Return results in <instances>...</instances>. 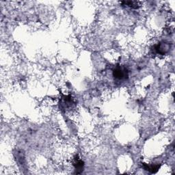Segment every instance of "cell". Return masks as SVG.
<instances>
[{
	"label": "cell",
	"mask_w": 175,
	"mask_h": 175,
	"mask_svg": "<svg viewBox=\"0 0 175 175\" xmlns=\"http://www.w3.org/2000/svg\"><path fill=\"white\" fill-rule=\"evenodd\" d=\"M113 75L117 79L123 80L128 77V71L124 67H117L114 69Z\"/></svg>",
	"instance_id": "obj_1"
},
{
	"label": "cell",
	"mask_w": 175,
	"mask_h": 175,
	"mask_svg": "<svg viewBox=\"0 0 175 175\" xmlns=\"http://www.w3.org/2000/svg\"><path fill=\"white\" fill-rule=\"evenodd\" d=\"M73 165L75 167V171L77 174L81 173V172L83 171L84 162L82 161L81 159H79L77 157H76L75 158V161H74Z\"/></svg>",
	"instance_id": "obj_2"
},
{
	"label": "cell",
	"mask_w": 175,
	"mask_h": 175,
	"mask_svg": "<svg viewBox=\"0 0 175 175\" xmlns=\"http://www.w3.org/2000/svg\"><path fill=\"white\" fill-rule=\"evenodd\" d=\"M160 167V165H148L146 164H144V167L146 169V170L151 172V173H155L157 171Z\"/></svg>",
	"instance_id": "obj_3"
},
{
	"label": "cell",
	"mask_w": 175,
	"mask_h": 175,
	"mask_svg": "<svg viewBox=\"0 0 175 175\" xmlns=\"http://www.w3.org/2000/svg\"><path fill=\"white\" fill-rule=\"evenodd\" d=\"M124 4H125L129 7H132V8H137V4L136 2H124Z\"/></svg>",
	"instance_id": "obj_4"
}]
</instances>
